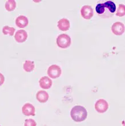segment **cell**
<instances>
[{"instance_id":"cell-10","label":"cell","mask_w":125,"mask_h":126,"mask_svg":"<svg viewBox=\"0 0 125 126\" xmlns=\"http://www.w3.org/2000/svg\"><path fill=\"white\" fill-rule=\"evenodd\" d=\"M28 19L26 16L21 15L16 18L15 23L17 27L20 28H24L28 25Z\"/></svg>"},{"instance_id":"cell-2","label":"cell","mask_w":125,"mask_h":126,"mask_svg":"<svg viewBox=\"0 0 125 126\" xmlns=\"http://www.w3.org/2000/svg\"><path fill=\"white\" fill-rule=\"evenodd\" d=\"M56 44L61 48H67L71 46V38L66 33L61 34L56 39Z\"/></svg>"},{"instance_id":"cell-17","label":"cell","mask_w":125,"mask_h":126,"mask_svg":"<svg viewBox=\"0 0 125 126\" xmlns=\"http://www.w3.org/2000/svg\"><path fill=\"white\" fill-rule=\"evenodd\" d=\"M24 126H36V123L34 119H26L24 122Z\"/></svg>"},{"instance_id":"cell-1","label":"cell","mask_w":125,"mask_h":126,"mask_svg":"<svg viewBox=\"0 0 125 126\" xmlns=\"http://www.w3.org/2000/svg\"><path fill=\"white\" fill-rule=\"evenodd\" d=\"M88 113L85 108L81 105L73 107L71 111V116L74 122L79 123L84 121L87 119Z\"/></svg>"},{"instance_id":"cell-13","label":"cell","mask_w":125,"mask_h":126,"mask_svg":"<svg viewBox=\"0 0 125 126\" xmlns=\"http://www.w3.org/2000/svg\"><path fill=\"white\" fill-rule=\"evenodd\" d=\"M35 63L32 61H25L23 64V69L26 72H31L35 69Z\"/></svg>"},{"instance_id":"cell-16","label":"cell","mask_w":125,"mask_h":126,"mask_svg":"<svg viewBox=\"0 0 125 126\" xmlns=\"http://www.w3.org/2000/svg\"><path fill=\"white\" fill-rule=\"evenodd\" d=\"M125 5L123 4H119V7H118L117 11H116V15L119 17H122L125 16Z\"/></svg>"},{"instance_id":"cell-12","label":"cell","mask_w":125,"mask_h":126,"mask_svg":"<svg viewBox=\"0 0 125 126\" xmlns=\"http://www.w3.org/2000/svg\"><path fill=\"white\" fill-rule=\"evenodd\" d=\"M36 97L39 103H45L49 100V95L45 91H39L37 92Z\"/></svg>"},{"instance_id":"cell-6","label":"cell","mask_w":125,"mask_h":126,"mask_svg":"<svg viewBox=\"0 0 125 126\" xmlns=\"http://www.w3.org/2000/svg\"><path fill=\"white\" fill-rule=\"evenodd\" d=\"M111 31L115 35H122L125 32V25L121 22H116L111 27Z\"/></svg>"},{"instance_id":"cell-14","label":"cell","mask_w":125,"mask_h":126,"mask_svg":"<svg viewBox=\"0 0 125 126\" xmlns=\"http://www.w3.org/2000/svg\"><path fill=\"white\" fill-rule=\"evenodd\" d=\"M16 7V2L15 0H8L5 3V8L8 12L14 11Z\"/></svg>"},{"instance_id":"cell-18","label":"cell","mask_w":125,"mask_h":126,"mask_svg":"<svg viewBox=\"0 0 125 126\" xmlns=\"http://www.w3.org/2000/svg\"><path fill=\"white\" fill-rule=\"evenodd\" d=\"M5 81V77L2 73H0V86L4 84Z\"/></svg>"},{"instance_id":"cell-11","label":"cell","mask_w":125,"mask_h":126,"mask_svg":"<svg viewBox=\"0 0 125 126\" xmlns=\"http://www.w3.org/2000/svg\"><path fill=\"white\" fill-rule=\"evenodd\" d=\"M57 26L59 30L62 31H66L69 30L70 27H71V23H70L69 20L67 18H62L59 20L58 22Z\"/></svg>"},{"instance_id":"cell-9","label":"cell","mask_w":125,"mask_h":126,"mask_svg":"<svg viewBox=\"0 0 125 126\" xmlns=\"http://www.w3.org/2000/svg\"><path fill=\"white\" fill-rule=\"evenodd\" d=\"M39 83L40 88L43 89H50V88L51 87L53 84L52 80L47 76L42 77L39 79Z\"/></svg>"},{"instance_id":"cell-8","label":"cell","mask_w":125,"mask_h":126,"mask_svg":"<svg viewBox=\"0 0 125 126\" xmlns=\"http://www.w3.org/2000/svg\"><path fill=\"white\" fill-rule=\"evenodd\" d=\"M28 37V34L25 30H20L16 32L15 35V39L18 43H21L25 42Z\"/></svg>"},{"instance_id":"cell-15","label":"cell","mask_w":125,"mask_h":126,"mask_svg":"<svg viewBox=\"0 0 125 126\" xmlns=\"http://www.w3.org/2000/svg\"><path fill=\"white\" fill-rule=\"evenodd\" d=\"M15 32V28L13 27L8 26H4L2 28V33L5 35H9L12 36L14 35Z\"/></svg>"},{"instance_id":"cell-19","label":"cell","mask_w":125,"mask_h":126,"mask_svg":"<svg viewBox=\"0 0 125 126\" xmlns=\"http://www.w3.org/2000/svg\"></svg>"},{"instance_id":"cell-5","label":"cell","mask_w":125,"mask_h":126,"mask_svg":"<svg viewBox=\"0 0 125 126\" xmlns=\"http://www.w3.org/2000/svg\"><path fill=\"white\" fill-rule=\"evenodd\" d=\"M82 17L86 20H90L93 16V9L89 5H84L81 9Z\"/></svg>"},{"instance_id":"cell-7","label":"cell","mask_w":125,"mask_h":126,"mask_svg":"<svg viewBox=\"0 0 125 126\" xmlns=\"http://www.w3.org/2000/svg\"><path fill=\"white\" fill-rule=\"evenodd\" d=\"M22 112L26 116L35 115V108L33 105L30 103H25L22 107Z\"/></svg>"},{"instance_id":"cell-4","label":"cell","mask_w":125,"mask_h":126,"mask_svg":"<svg viewBox=\"0 0 125 126\" xmlns=\"http://www.w3.org/2000/svg\"><path fill=\"white\" fill-rule=\"evenodd\" d=\"M108 103L104 99H99L96 102L95 105V110L99 113H103L108 109Z\"/></svg>"},{"instance_id":"cell-3","label":"cell","mask_w":125,"mask_h":126,"mask_svg":"<svg viewBox=\"0 0 125 126\" xmlns=\"http://www.w3.org/2000/svg\"><path fill=\"white\" fill-rule=\"evenodd\" d=\"M62 70L59 66L53 64L49 67L47 70V74L51 78H57L61 76Z\"/></svg>"}]
</instances>
